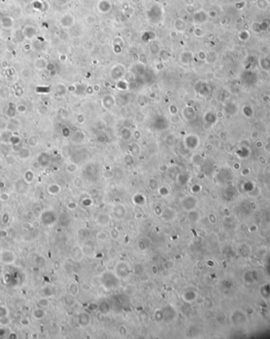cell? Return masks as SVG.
Masks as SVG:
<instances>
[{"label": "cell", "mask_w": 270, "mask_h": 339, "mask_svg": "<svg viewBox=\"0 0 270 339\" xmlns=\"http://www.w3.org/2000/svg\"><path fill=\"white\" fill-rule=\"evenodd\" d=\"M115 273L119 278H126L130 273V266L126 262H119L115 266Z\"/></svg>", "instance_id": "obj_1"}, {"label": "cell", "mask_w": 270, "mask_h": 339, "mask_svg": "<svg viewBox=\"0 0 270 339\" xmlns=\"http://www.w3.org/2000/svg\"><path fill=\"white\" fill-rule=\"evenodd\" d=\"M78 322L79 323V325L82 327H86L90 325L91 323V317L90 315L86 311H82L81 312L79 316H78Z\"/></svg>", "instance_id": "obj_2"}, {"label": "cell", "mask_w": 270, "mask_h": 339, "mask_svg": "<svg viewBox=\"0 0 270 339\" xmlns=\"http://www.w3.org/2000/svg\"><path fill=\"white\" fill-rule=\"evenodd\" d=\"M68 291L72 297H77L79 294V292H80V289H79V286H78V283L76 282V281L71 282V284L69 285Z\"/></svg>", "instance_id": "obj_3"}, {"label": "cell", "mask_w": 270, "mask_h": 339, "mask_svg": "<svg viewBox=\"0 0 270 339\" xmlns=\"http://www.w3.org/2000/svg\"><path fill=\"white\" fill-rule=\"evenodd\" d=\"M123 207V206H118L117 207L115 208V209H114V211H113V214H114V217L116 218V219H122V218H123V217H125V215H126V213H127V210H126V209H123L122 210H120Z\"/></svg>", "instance_id": "obj_4"}, {"label": "cell", "mask_w": 270, "mask_h": 339, "mask_svg": "<svg viewBox=\"0 0 270 339\" xmlns=\"http://www.w3.org/2000/svg\"><path fill=\"white\" fill-rule=\"evenodd\" d=\"M109 236L113 241H118L120 238V231L117 227L109 228Z\"/></svg>", "instance_id": "obj_5"}, {"label": "cell", "mask_w": 270, "mask_h": 339, "mask_svg": "<svg viewBox=\"0 0 270 339\" xmlns=\"http://www.w3.org/2000/svg\"><path fill=\"white\" fill-rule=\"evenodd\" d=\"M196 299V293L194 291H186L183 294V300L186 303L194 301Z\"/></svg>", "instance_id": "obj_6"}, {"label": "cell", "mask_w": 270, "mask_h": 339, "mask_svg": "<svg viewBox=\"0 0 270 339\" xmlns=\"http://www.w3.org/2000/svg\"><path fill=\"white\" fill-rule=\"evenodd\" d=\"M96 240H98V241H100V242H106V241L110 238V236H109V235H108L106 232L100 231V232H99V233H96Z\"/></svg>", "instance_id": "obj_7"}, {"label": "cell", "mask_w": 270, "mask_h": 339, "mask_svg": "<svg viewBox=\"0 0 270 339\" xmlns=\"http://www.w3.org/2000/svg\"><path fill=\"white\" fill-rule=\"evenodd\" d=\"M118 334L121 338H127L128 336L129 331L128 329L125 325H120L119 329H118Z\"/></svg>", "instance_id": "obj_8"}, {"label": "cell", "mask_w": 270, "mask_h": 339, "mask_svg": "<svg viewBox=\"0 0 270 339\" xmlns=\"http://www.w3.org/2000/svg\"><path fill=\"white\" fill-rule=\"evenodd\" d=\"M82 252H83V254H84V256H92V254H93V249L92 248V247H90V246H87V245H85V246H84V247H82Z\"/></svg>", "instance_id": "obj_9"}, {"label": "cell", "mask_w": 270, "mask_h": 339, "mask_svg": "<svg viewBox=\"0 0 270 339\" xmlns=\"http://www.w3.org/2000/svg\"><path fill=\"white\" fill-rule=\"evenodd\" d=\"M78 238H79V239H80V240H86V238H87V236H88L87 230H86V229H85V228H80V229H79V230H78Z\"/></svg>", "instance_id": "obj_10"}, {"label": "cell", "mask_w": 270, "mask_h": 339, "mask_svg": "<svg viewBox=\"0 0 270 339\" xmlns=\"http://www.w3.org/2000/svg\"><path fill=\"white\" fill-rule=\"evenodd\" d=\"M125 292L128 295H134L136 293V288L134 285H128L125 289Z\"/></svg>", "instance_id": "obj_11"}, {"label": "cell", "mask_w": 270, "mask_h": 339, "mask_svg": "<svg viewBox=\"0 0 270 339\" xmlns=\"http://www.w3.org/2000/svg\"><path fill=\"white\" fill-rule=\"evenodd\" d=\"M154 317H155L156 320L158 321V322L162 321L163 319H164L163 310H156V311H155V313H154Z\"/></svg>", "instance_id": "obj_12"}, {"label": "cell", "mask_w": 270, "mask_h": 339, "mask_svg": "<svg viewBox=\"0 0 270 339\" xmlns=\"http://www.w3.org/2000/svg\"><path fill=\"white\" fill-rule=\"evenodd\" d=\"M127 226H128V228H129V230L130 231L131 233H134L137 232V225L136 224H135V222H133V221H130V222H128Z\"/></svg>", "instance_id": "obj_13"}, {"label": "cell", "mask_w": 270, "mask_h": 339, "mask_svg": "<svg viewBox=\"0 0 270 339\" xmlns=\"http://www.w3.org/2000/svg\"><path fill=\"white\" fill-rule=\"evenodd\" d=\"M138 248L140 251H141V252H145V251L147 249L146 243L144 242L143 240H140V242L138 243Z\"/></svg>", "instance_id": "obj_14"}, {"label": "cell", "mask_w": 270, "mask_h": 339, "mask_svg": "<svg viewBox=\"0 0 270 339\" xmlns=\"http://www.w3.org/2000/svg\"><path fill=\"white\" fill-rule=\"evenodd\" d=\"M108 228H115V227H117V225H116V222H115V221L114 219H111L108 221Z\"/></svg>", "instance_id": "obj_15"}]
</instances>
